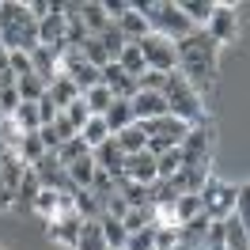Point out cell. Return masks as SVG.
<instances>
[{
    "label": "cell",
    "instance_id": "d4e9b609",
    "mask_svg": "<svg viewBox=\"0 0 250 250\" xmlns=\"http://www.w3.org/2000/svg\"><path fill=\"white\" fill-rule=\"evenodd\" d=\"M122 228H125V235L144 231V228H156V208H152V205H144V208H129L125 220H122Z\"/></svg>",
    "mask_w": 250,
    "mask_h": 250
},
{
    "label": "cell",
    "instance_id": "7a4b0ae2",
    "mask_svg": "<svg viewBox=\"0 0 250 250\" xmlns=\"http://www.w3.org/2000/svg\"><path fill=\"white\" fill-rule=\"evenodd\" d=\"M0 46L8 53H34L38 49V19L19 0H0Z\"/></svg>",
    "mask_w": 250,
    "mask_h": 250
},
{
    "label": "cell",
    "instance_id": "8fae6325",
    "mask_svg": "<svg viewBox=\"0 0 250 250\" xmlns=\"http://www.w3.org/2000/svg\"><path fill=\"white\" fill-rule=\"evenodd\" d=\"M129 110H133V122H156L167 114V103L159 91H137L129 99Z\"/></svg>",
    "mask_w": 250,
    "mask_h": 250
},
{
    "label": "cell",
    "instance_id": "e0dca14e",
    "mask_svg": "<svg viewBox=\"0 0 250 250\" xmlns=\"http://www.w3.org/2000/svg\"><path fill=\"white\" fill-rule=\"evenodd\" d=\"M114 27L122 31V38H125V42H141L144 34H152V31H148V23H144V16L137 12V8H129V12H125V16L118 19V23H114Z\"/></svg>",
    "mask_w": 250,
    "mask_h": 250
},
{
    "label": "cell",
    "instance_id": "8d00e7d4",
    "mask_svg": "<svg viewBox=\"0 0 250 250\" xmlns=\"http://www.w3.org/2000/svg\"><path fill=\"white\" fill-rule=\"evenodd\" d=\"M99 42H103V49H106V57H110V61H118V53H122V46H125V38H122V31H118V27H114V23H110L106 31L99 34Z\"/></svg>",
    "mask_w": 250,
    "mask_h": 250
},
{
    "label": "cell",
    "instance_id": "52a82bcc",
    "mask_svg": "<svg viewBox=\"0 0 250 250\" xmlns=\"http://www.w3.org/2000/svg\"><path fill=\"white\" fill-rule=\"evenodd\" d=\"M61 76L72 80L80 95L91 91V87H99V68L83 61V57H80V49H64V53H61Z\"/></svg>",
    "mask_w": 250,
    "mask_h": 250
},
{
    "label": "cell",
    "instance_id": "44dd1931",
    "mask_svg": "<svg viewBox=\"0 0 250 250\" xmlns=\"http://www.w3.org/2000/svg\"><path fill=\"white\" fill-rule=\"evenodd\" d=\"M64 174H68L72 189H87V186H91V178H95V159H91V152H87V156H80L76 163H68Z\"/></svg>",
    "mask_w": 250,
    "mask_h": 250
},
{
    "label": "cell",
    "instance_id": "5b68a950",
    "mask_svg": "<svg viewBox=\"0 0 250 250\" xmlns=\"http://www.w3.org/2000/svg\"><path fill=\"white\" fill-rule=\"evenodd\" d=\"M205 34L216 42L220 49L239 42V8L235 4H212V16L205 23Z\"/></svg>",
    "mask_w": 250,
    "mask_h": 250
},
{
    "label": "cell",
    "instance_id": "d6a6232c",
    "mask_svg": "<svg viewBox=\"0 0 250 250\" xmlns=\"http://www.w3.org/2000/svg\"><path fill=\"white\" fill-rule=\"evenodd\" d=\"M16 91H19V103H38V99L46 95V83L31 72V76H19L16 80Z\"/></svg>",
    "mask_w": 250,
    "mask_h": 250
},
{
    "label": "cell",
    "instance_id": "d590c367",
    "mask_svg": "<svg viewBox=\"0 0 250 250\" xmlns=\"http://www.w3.org/2000/svg\"><path fill=\"white\" fill-rule=\"evenodd\" d=\"M53 156L61 159V167H68V163H76L80 156H87V144L80 141V137H72V141H64L61 148H57V152H53Z\"/></svg>",
    "mask_w": 250,
    "mask_h": 250
},
{
    "label": "cell",
    "instance_id": "ac0fdd59",
    "mask_svg": "<svg viewBox=\"0 0 250 250\" xmlns=\"http://www.w3.org/2000/svg\"><path fill=\"white\" fill-rule=\"evenodd\" d=\"M114 64H118V68H122L129 80H137L141 72H148V68H144V57H141V46H137V42H125Z\"/></svg>",
    "mask_w": 250,
    "mask_h": 250
},
{
    "label": "cell",
    "instance_id": "60d3db41",
    "mask_svg": "<svg viewBox=\"0 0 250 250\" xmlns=\"http://www.w3.org/2000/svg\"><path fill=\"white\" fill-rule=\"evenodd\" d=\"M174 243H178V231H174V228H156V235H152V250H171Z\"/></svg>",
    "mask_w": 250,
    "mask_h": 250
},
{
    "label": "cell",
    "instance_id": "ffe728a7",
    "mask_svg": "<svg viewBox=\"0 0 250 250\" xmlns=\"http://www.w3.org/2000/svg\"><path fill=\"white\" fill-rule=\"evenodd\" d=\"M72 212L80 220H99L103 216V201L95 197L91 189H72Z\"/></svg>",
    "mask_w": 250,
    "mask_h": 250
},
{
    "label": "cell",
    "instance_id": "e575fe53",
    "mask_svg": "<svg viewBox=\"0 0 250 250\" xmlns=\"http://www.w3.org/2000/svg\"><path fill=\"white\" fill-rule=\"evenodd\" d=\"M197 212H201V197H197V193H182V197L174 201V216H178V224L193 220Z\"/></svg>",
    "mask_w": 250,
    "mask_h": 250
},
{
    "label": "cell",
    "instance_id": "ab89813d",
    "mask_svg": "<svg viewBox=\"0 0 250 250\" xmlns=\"http://www.w3.org/2000/svg\"><path fill=\"white\" fill-rule=\"evenodd\" d=\"M152 235H156V228H144V231H133L129 239H125V250H152Z\"/></svg>",
    "mask_w": 250,
    "mask_h": 250
},
{
    "label": "cell",
    "instance_id": "f35d334b",
    "mask_svg": "<svg viewBox=\"0 0 250 250\" xmlns=\"http://www.w3.org/2000/svg\"><path fill=\"white\" fill-rule=\"evenodd\" d=\"M163 72H141V76L133 80V83H137V91H163Z\"/></svg>",
    "mask_w": 250,
    "mask_h": 250
},
{
    "label": "cell",
    "instance_id": "4316f807",
    "mask_svg": "<svg viewBox=\"0 0 250 250\" xmlns=\"http://www.w3.org/2000/svg\"><path fill=\"white\" fill-rule=\"evenodd\" d=\"M46 95H49V99H53V103H57V110H64V106H68V103H72V99H80L76 83H72V80H68V76H57V80H53V83H49V87H46Z\"/></svg>",
    "mask_w": 250,
    "mask_h": 250
},
{
    "label": "cell",
    "instance_id": "bcb514c9",
    "mask_svg": "<svg viewBox=\"0 0 250 250\" xmlns=\"http://www.w3.org/2000/svg\"><path fill=\"white\" fill-rule=\"evenodd\" d=\"M8 208H12V193H8L4 182H0V212H8Z\"/></svg>",
    "mask_w": 250,
    "mask_h": 250
},
{
    "label": "cell",
    "instance_id": "74e56055",
    "mask_svg": "<svg viewBox=\"0 0 250 250\" xmlns=\"http://www.w3.org/2000/svg\"><path fill=\"white\" fill-rule=\"evenodd\" d=\"M64 118H68V125H72V129H83V122H87V118H91V114H87V106H83V99H72V103H68V106L61 110Z\"/></svg>",
    "mask_w": 250,
    "mask_h": 250
},
{
    "label": "cell",
    "instance_id": "9c48e42d",
    "mask_svg": "<svg viewBox=\"0 0 250 250\" xmlns=\"http://www.w3.org/2000/svg\"><path fill=\"white\" fill-rule=\"evenodd\" d=\"M80 224H83V220H80L76 212H72V205H64L57 216H49V220H46V239L61 243V247H76Z\"/></svg>",
    "mask_w": 250,
    "mask_h": 250
},
{
    "label": "cell",
    "instance_id": "7c38bea8",
    "mask_svg": "<svg viewBox=\"0 0 250 250\" xmlns=\"http://www.w3.org/2000/svg\"><path fill=\"white\" fill-rule=\"evenodd\" d=\"M91 159H95V171L110 174V178H122V163H125V156L118 152L114 137H106L99 148H91Z\"/></svg>",
    "mask_w": 250,
    "mask_h": 250
},
{
    "label": "cell",
    "instance_id": "277c9868",
    "mask_svg": "<svg viewBox=\"0 0 250 250\" xmlns=\"http://www.w3.org/2000/svg\"><path fill=\"white\" fill-rule=\"evenodd\" d=\"M144 137H148V152L152 156H163V152H171V148H178V144L186 141L189 125L178 122V118H171V114H163V118H156V122H141Z\"/></svg>",
    "mask_w": 250,
    "mask_h": 250
},
{
    "label": "cell",
    "instance_id": "4dcf8cb0",
    "mask_svg": "<svg viewBox=\"0 0 250 250\" xmlns=\"http://www.w3.org/2000/svg\"><path fill=\"white\" fill-rule=\"evenodd\" d=\"M80 99H83V106H87V114H91V118H103V114H106V106L114 103V95H110L103 83H99V87H91V91H83Z\"/></svg>",
    "mask_w": 250,
    "mask_h": 250
},
{
    "label": "cell",
    "instance_id": "1f68e13d",
    "mask_svg": "<svg viewBox=\"0 0 250 250\" xmlns=\"http://www.w3.org/2000/svg\"><path fill=\"white\" fill-rule=\"evenodd\" d=\"M16 156L23 159L27 167H34L38 159L46 156V148H42V141H38V133H27V137H23V141L16 144Z\"/></svg>",
    "mask_w": 250,
    "mask_h": 250
},
{
    "label": "cell",
    "instance_id": "f6af8a7d",
    "mask_svg": "<svg viewBox=\"0 0 250 250\" xmlns=\"http://www.w3.org/2000/svg\"><path fill=\"white\" fill-rule=\"evenodd\" d=\"M27 12H31V16L38 19V23H42V19H46L49 12H53V0H31V4H27Z\"/></svg>",
    "mask_w": 250,
    "mask_h": 250
},
{
    "label": "cell",
    "instance_id": "b9f144b4",
    "mask_svg": "<svg viewBox=\"0 0 250 250\" xmlns=\"http://www.w3.org/2000/svg\"><path fill=\"white\" fill-rule=\"evenodd\" d=\"M16 106H19V91H16V87H0V114L12 118Z\"/></svg>",
    "mask_w": 250,
    "mask_h": 250
},
{
    "label": "cell",
    "instance_id": "d6986e66",
    "mask_svg": "<svg viewBox=\"0 0 250 250\" xmlns=\"http://www.w3.org/2000/svg\"><path fill=\"white\" fill-rule=\"evenodd\" d=\"M103 122H106L110 137H114V133H122L125 125H133V110H129V99H114V103L106 106V114H103Z\"/></svg>",
    "mask_w": 250,
    "mask_h": 250
},
{
    "label": "cell",
    "instance_id": "836d02e7",
    "mask_svg": "<svg viewBox=\"0 0 250 250\" xmlns=\"http://www.w3.org/2000/svg\"><path fill=\"white\" fill-rule=\"evenodd\" d=\"M178 171H182V152H178V148L156 156V178H174Z\"/></svg>",
    "mask_w": 250,
    "mask_h": 250
},
{
    "label": "cell",
    "instance_id": "4fadbf2b",
    "mask_svg": "<svg viewBox=\"0 0 250 250\" xmlns=\"http://www.w3.org/2000/svg\"><path fill=\"white\" fill-rule=\"evenodd\" d=\"M31 72H34V76H38V80H42V83H46V87H49L53 80L61 76V57H57L53 49L38 46V49H34V53H31Z\"/></svg>",
    "mask_w": 250,
    "mask_h": 250
},
{
    "label": "cell",
    "instance_id": "7dc6e473",
    "mask_svg": "<svg viewBox=\"0 0 250 250\" xmlns=\"http://www.w3.org/2000/svg\"><path fill=\"white\" fill-rule=\"evenodd\" d=\"M171 250H189V247H186V243H174V247H171Z\"/></svg>",
    "mask_w": 250,
    "mask_h": 250
},
{
    "label": "cell",
    "instance_id": "5bb4252c",
    "mask_svg": "<svg viewBox=\"0 0 250 250\" xmlns=\"http://www.w3.org/2000/svg\"><path fill=\"white\" fill-rule=\"evenodd\" d=\"M80 23H83V31L91 34V38H99V34L110 27L106 12H103V0H80Z\"/></svg>",
    "mask_w": 250,
    "mask_h": 250
},
{
    "label": "cell",
    "instance_id": "ee69618b",
    "mask_svg": "<svg viewBox=\"0 0 250 250\" xmlns=\"http://www.w3.org/2000/svg\"><path fill=\"white\" fill-rule=\"evenodd\" d=\"M57 114H61V110H57V103H53L49 95H42V99H38V122H42V125H49L53 118H57Z\"/></svg>",
    "mask_w": 250,
    "mask_h": 250
},
{
    "label": "cell",
    "instance_id": "f1b7e54d",
    "mask_svg": "<svg viewBox=\"0 0 250 250\" xmlns=\"http://www.w3.org/2000/svg\"><path fill=\"white\" fill-rule=\"evenodd\" d=\"M99 228H103V239H106L110 250H125V239H129V235H125L122 220H114V216L103 212V216H99Z\"/></svg>",
    "mask_w": 250,
    "mask_h": 250
},
{
    "label": "cell",
    "instance_id": "83f0119b",
    "mask_svg": "<svg viewBox=\"0 0 250 250\" xmlns=\"http://www.w3.org/2000/svg\"><path fill=\"white\" fill-rule=\"evenodd\" d=\"M38 178H34V171L31 167H27V174H23V182H19V189H16V205H12V208H27V212H31L34 208V197H38Z\"/></svg>",
    "mask_w": 250,
    "mask_h": 250
},
{
    "label": "cell",
    "instance_id": "c3c4849f",
    "mask_svg": "<svg viewBox=\"0 0 250 250\" xmlns=\"http://www.w3.org/2000/svg\"><path fill=\"white\" fill-rule=\"evenodd\" d=\"M0 250H4V247H0Z\"/></svg>",
    "mask_w": 250,
    "mask_h": 250
},
{
    "label": "cell",
    "instance_id": "9a60e30c",
    "mask_svg": "<svg viewBox=\"0 0 250 250\" xmlns=\"http://www.w3.org/2000/svg\"><path fill=\"white\" fill-rule=\"evenodd\" d=\"M114 144H118V152H122V156H137V152H148V148H144V144H148V137H144L141 122H133V125H125L122 133H114Z\"/></svg>",
    "mask_w": 250,
    "mask_h": 250
},
{
    "label": "cell",
    "instance_id": "2e32d148",
    "mask_svg": "<svg viewBox=\"0 0 250 250\" xmlns=\"http://www.w3.org/2000/svg\"><path fill=\"white\" fill-rule=\"evenodd\" d=\"M220 228H224V247L228 250H247V220H239L231 212V216L220 220Z\"/></svg>",
    "mask_w": 250,
    "mask_h": 250
},
{
    "label": "cell",
    "instance_id": "f546056e",
    "mask_svg": "<svg viewBox=\"0 0 250 250\" xmlns=\"http://www.w3.org/2000/svg\"><path fill=\"white\" fill-rule=\"evenodd\" d=\"M76 137L87 144V152H91V148H99V144L110 137V129H106V122H103V118H87V122H83V129H80Z\"/></svg>",
    "mask_w": 250,
    "mask_h": 250
},
{
    "label": "cell",
    "instance_id": "7402d4cb",
    "mask_svg": "<svg viewBox=\"0 0 250 250\" xmlns=\"http://www.w3.org/2000/svg\"><path fill=\"white\" fill-rule=\"evenodd\" d=\"M118 197H122L129 208H144V205H152V186H141V182H125V178H118Z\"/></svg>",
    "mask_w": 250,
    "mask_h": 250
},
{
    "label": "cell",
    "instance_id": "484cf974",
    "mask_svg": "<svg viewBox=\"0 0 250 250\" xmlns=\"http://www.w3.org/2000/svg\"><path fill=\"white\" fill-rule=\"evenodd\" d=\"M12 122H16V129L27 137V133H38L42 129V122H38V103H19L16 114H12Z\"/></svg>",
    "mask_w": 250,
    "mask_h": 250
},
{
    "label": "cell",
    "instance_id": "603a6c76",
    "mask_svg": "<svg viewBox=\"0 0 250 250\" xmlns=\"http://www.w3.org/2000/svg\"><path fill=\"white\" fill-rule=\"evenodd\" d=\"M72 250H110L106 239H103L99 220H83V224H80V235H76V247Z\"/></svg>",
    "mask_w": 250,
    "mask_h": 250
},
{
    "label": "cell",
    "instance_id": "7bdbcfd3",
    "mask_svg": "<svg viewBox=\"0 0 250 250\" xmlns=\"http://www.w3.org/2000/svg\"><path fill=\"white\" fill-rule=\"evenodd\" d=\"M8 64H12V72L19 76H31V53H8Z\"/></svg>",
    "mask_w": 250,
    "mask_h": 250
},
{
    "label": "cell",
    "instance_id": "8992f818",
    "mask_svg": "<svg viewBox=\"0 0 250 250\" xmlns=\"http://www.w3.org/2000/svg\"><path fill=\"white\" fill-rule=\"evenodd\" d=\"M141 57H144V68L148 72H174L178 68V61H174V42L171 38H159V34H144L141 42Z\"/></svg>",
    "mask_w": 250,
    "mask_h": 250
},
{
    "label": "cell",
    "instance_id": "ba28073f",
    "mask_svg": "<svg viewBox=\"0 0 250 250\" xmlns=\"http://www.w3.org/2000/svg\"><path fill=\"white\" fill-rule=\"evenodd\" d=\"M31 171H34V178H38V186H42V189H57V193H72V182H68V174H64L61 159L53 156V152H46V156L38 159V163H34Z\"/></svg>",
    "mask_w": 250,
    "mask_h": 250
},
{
    "label": "cell",
    "instance_id": "3957f363",
    "mask_svg": "<svg viewBox=\"0 0 250 250\" xmlns=\"http://www.w3.org/2000/svg\"><path fill=\"white\" fill-rule=\"evenodd\" d=\"M159 95H163V103H167V114H171V118H178V122H186L189 129L205 122V99L193 91V87H189L178 72H167L163 91H159Z\"/></svg>",
    "mask_w": 250,
    "mask_h": 250
},
{
    "label": "cell",
    "instance_id": "6da1fadb",
    "mask_svg": "<svg viewBox=\"0 0 250 250\" xmlns=\"http://www.w3.org/2000/svg\"><path fill=\"white\" fill-rule=\"evenodd\" d=\"M174 61H178V76L186 80L197 95H205L212 83H216V72H220V46L208 38L205 31H193L186 34L182 42H174Z\"/></svg>",
    "mask_w": 250,
    "mask_h": 250
},
{
    "label": "cell",
    "instance_id": "cb8c5ba5",
    "mask_svg": "<svg viewBox=\"0 0 250 250\" xmlns=\"http://www.w3.org/2000/svg\"><path fill=\"white\" fill-rule=\"evenodd\" d=\"M212 4H216V0H178V12H182L197 31H205V23L212 16Z\"/></svg>",
    "mask_w": 250,
    "mask_h": 250
},
{
    "label": "cell",
    "instance_id": "30bf717a",
    "mask_svg": "<svg viewBox=\"0 0 250 250\" xmlns=\"http://www.w3.org/2000/svg\"><path fill=\"white\" fill-rule=\"evenodd\" d=\"M122 178H125V182H141V186H152V182H156V156H152V152L125 156V163H122Z\"/></svg>",
    "mask_w": 250,
    "mask_h": 250
}]
</instances>
